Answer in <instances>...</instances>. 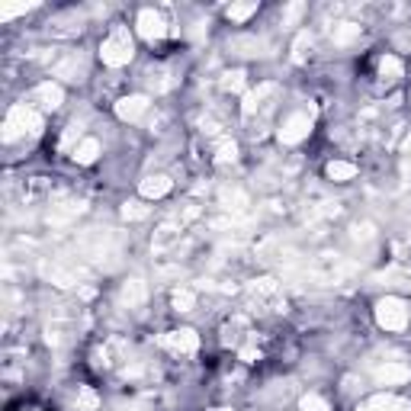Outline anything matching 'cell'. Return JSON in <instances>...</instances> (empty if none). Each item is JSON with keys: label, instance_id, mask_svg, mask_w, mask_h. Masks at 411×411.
<instances>
[{"label": "cell", "instance_id": "13", "mask_svg": "<svg viewBox=\"0 0 411 411\" xmlns=\"http://www.w3.org/2000/svg\"><path fill=\"white\" fill-rule=\"evenodd\" d=\"M55 74H58V77H64V81H84V74H87V62H84V58H77V55H68L64 62H58V64H55Z\"/></svg>", "mask_w": 411, "mask_h": 411}, {"label": "cell", "instance_id": "8", "mask_svg": "<svg viewBox=\"0 0 411 411\" xmlns=\"http://www.w3.org/2000/svg\"><path fill=\"white\" fill-rule=\"evenodd\" d=\"M139 33H141V39H148V42H158V39H164V33H168V26H164V16L154 13V10H141V13H139Z\"/></svg>", "mask_w": 411, "mask_h": 411}, {"label": "cell", "instance_id": "20", "mask_svg": "<svg viewBox=\"0 0 411 411\" xmlns=\"http://www.w3.org/2000/svg\"><path fill=\"white\" fill-rule=\"evenodd\" d=\"M148 84H151V91L154 93H164V91H170V71L168 68H151L148 71Z\"/></svg>", "mask_w": 411, "mask_h": 411}, {"label": "cell", "instance_id": "26", "mask_svg": "<svg viewBox=\"0 0 411 411\" xmlns=\"http://www.w3.org/2000/svg\"><path fill=\"white\" fill-rule=\"evenodd\" d=\"M254 13H257V4H254V0H251V4H231V7H228V20L231 23H244L248 16H254Z\"/></svg>", "mask_w": 411, "mask_h": 411}, {"label": "cell", "instance_id": "7", "mask_svg": "<svg viewBox=\"0 0 411 411\" xmlns=\"http://www.w3.org/2000/svg\"><path fill=\"white\" fill-rule=\"evenodd\" d=\"M376 383H383V386H402V383H408L411 379V369L405 366V363H398V360H386V363H379L376 366Z\"/></svg>", "mask_w": 411, "mask_h": 411}, {"label": "cell", "instance_id": "34", "mask_svg": "<svg viewBox=\"0 0 411 411\" xmlns=\"http://www.w3.org/2000/svg\"><path fill=\"white\" fill-rule=\"evenodd\" d=\"M260 357V350L257 347H241V360H248V363H254Z\"/></svg>", "mask_w": 411, "mask_h": 411}, {"label": "cell", "instance_id": "32", "mask_svg": "<svg viewBox=\"0 0 411 411\" xmlns=\"http://www.w3.org/2000/svg\"><path fill=\"white\" fill-rule=\"evenodd\" d=\"M302 411H331V408H328L325 398H318V395H306V398H302Z\"/></svg>", "mask_w": 411, "mask_h": 411}, {"label": "cell", "instance_id": "19", "mask_svg": "<svg viewBox=\"0 0 411 411\" xmlns=\"http://www.w3.org/2000/svg\"><path fill=\"white\" fill-rule=\"evenodd\" d=\"M331 39H335L337 45H347V42H354V39H360V26H357V23H337V26L331 29Z\"/></svg>", "mask_w": 411, "mask_h": 411}, {"label": "cell", "instance_id": "11", "mask_svg": "<svg viewBox=\"0 0 411 411\" xmlns=\"http://www.w3.org/2000/svg\"><path fill=\"white\" fill-rule=\"evenodd\" d=\"M139 193L145 196V199H161V196H168L170 193V177H164V174L145 177V180L139 183Z\"/></svg>", "mask_w": 411, "mask_h": 411}, {"label": "cell", "instance_id": "25", "mask_svg": "<svg viewBox=\"0 0 411 411\" xmlns=\"http://www.w3.org/2000/svg\"><path fill=\"white\" fill-rule=\"evenodd\" d=\"M251 293H254V296H260V299H277L279 286H277V279L264 277V279H257V283L251 286Z\"/></svg>", "mask_w": 411, "mask_h": 411}, {"label": "cell", "instance_id": "28", "mask_svg": "<svg viewBox=\"0 0 411 411\" xmlns=\"http://www.w3.org/2000/svg\"><path fill=\"white\" fill-rule=\"evenodd\" d=\"M145 216H148V206H141V202H126L122 206V219L126 222H141Z\"/></svg>", "mask_w": 411, "mask_h": 411}, {"label": "cell", "instance_id": "14", "mask_svg": "<svg viewBox=\"0 0 411 411\" xmlns=\"http://www.w3.org/2000/svg\"><path fill=\"white\" fill-rule=\"evenodd\" d=\"M148 299V286H145V279H139V277H132L126 286H122V306H129V308H139L141 302Z\"/></svg>", "mask_w": 411, "mask_h": 411}, {"label": "cell", "instance_id": "15", "mask_svg": "<svg viewBox=\"0 0 411 411\" xmlns=\"http://www.w3.org/2000/svg\"><path fill=\"white\" fill-rule=\"evenodd\" d=\"M49 29L55 35H77L81 29H84V20L77 13H62V16H55V20L49 23Z\"/></svg>", "mask_w": 411, "mask_h": 411}, {"label": "cell", "instance_id": "3", "mask_svg": "<svg viewBox=\"0 0 411 411\" xmlns=\"http://www.w3.org/2000/svg\"><path fill=\"white\" fill-rule=\"evenodd\" d=\"M376 321L386 331H405L408 328V306L395 296H386L376 302Z\"/></svg>", "mask_w": 411, "mask_h": 411}, {"label": "cell", "instance_id": "9", "mask_svg": "<svg viewBox=\"0 0 411 411\" xmlns=\"http://www.w3.org/2000/svg\"><path fill=\"white\" fill-rule=\"evenodd\" d=\"M33 100L42 110H58V106L64 103V91H62V84H55V81H45V84H39L33 91Z\"/></svg>", "mask_w": 411, "mask_h": 411}, {"label": "cell", "instance_id": "24", "mask_svg": "<svg viewBox=\"0 0 411 411\" xmlns=\"http://www.w3.org/2000/svg\"><path fill=\"white\" fill-rule=\"evenodd\" d=\"M238 158V145L231 139H219V148H216V161L219 164H235Z\"/></svg>", "mask_w": 411, "mask_h": 411}, {"label": "cell", "instance_id": "4", "mask_svg": "<svg viewBox=\"0 0 411 411\" xmlns=\"http://www.w3.org/2000/svg\"><path fill=\"white\" fill-rule=\"evenodd\" d=\"M308 132H312V112H293L283 119L277 135L283 145H299L302 139H308Z\"/></svg>", "mask_w": 411, "mask_h": 411}, {"label": "cell", "instance_id": "23", "mask_svg": "<svg viewBox=\"0 0 411 411\" xmlns=\"http://www.w3.org/2000/svg\"><path fill=\"white\" fill-rule=\"evenodd\" d=\"M241 331H244V321H231V325H225L222 331V344L225 347H241Z\"/></svg>", "mask_w": 411, "mask_h": 411}, {"label": "cell", "instance_id": "31", "mask_svg": "<svg viewBox=\"0 0 411 411\" xmlns=\"http://www.w3.org/2000/svg\"><path fill=\"white\" fill-rule=\"evenodd\" d=\"M302 13H306V4H299V0L289 4V7L283 10V26H296V20H299Z\"/></svg>", "mask_w": 411, "mask_h": 411}, {"label": "cell", "instance_id": "29", "mask_svg": "<svg viewBox=\"0 0 411 411\" xmlns=\"http://www.w3.org/2000/svg\"><path fill=\"white\" fill-rule=\"evenodd\" d=\"M193 302H196L193 289H177V293H174V308H177V312H190Z\"/></svg>", "mask_w": 411, "mask_h": 411}, {"label": "cell", "instance_id": "30", "mask_svg": "<svg viewBox=\"0 0 411 411\" xmlns=\"http://www.w3.org/2000/svg\"><path fill=\"white\" fill-rule=\"evenodd\" d=\"M308 45H312V35H308V33L296 35V42H293V62H302V58H306Z\"/></svg>", "mask_w": 411, "mask_h": 411}, {"label": "cell", "instance_id": "36", "mask_svg": "<svg viewBox=\"0 0 411 411\" xmlns=\"http://www.w3.org/2000/svg\"><path fill=\"white\" fill-rule=\"evenodd\" d=\"M402 177L411 183V158H402Z\"/></svg>", "mask_w": 411, "mask_h": 411}, {"label": "cell", "instance_id": "21", "mask_svg": "<svg viewBox=\"0 0 411 411\" xmlns=\"http://www.w3.org/2000/svg\"><path fill=\"white\" fill-rule=\"evenodd\" d=\"M177 235H180V231H177L174 225H161L158 235H154V251H168L170 244L177 241Z\"/></svg>", "mask_w": 411, "mask_h": 411}, {"label": "cell", "instance_id": "35", "mask_svg": "<svg viewBox=\"0 0 411 411\" xmlns=\"http://www.w3.org/2000/svg\"><path fill=\"white\" fill-rule=\"evenodd\" d=\"M29 7H4L0 10V16H4V20H10V16H16V13H26Z\"/></svg>", "mask_w": 411, "mask_h": 411}, {"label": "cell", "instance_id": "16", "mask_svg": "<svg viewBox=\"0 0 411 411\" xmlns=\"http://www.w3.org/2000/svg\"><path fill=\"white\" fill-rule=\"evenodd\" d=\"M100 408V398L93 389L87 386H77V395L71 398V411H97Z\"/></svg>", "mask_w": 411, "mask_h": 411}, {"label": "cell", "instance_id": "12", "mask_svg": "<svg viewBox=\"0 0 411 411\" xmlns=\"http://www.w3.org/2000/svg\"><path fill=\"white\" fill-rule=\"evenodd\" d=\"M357 411H411L408 398H395V395H376L369 398L366 405H360Z\"/></svg>", "mask_w": 411, "mask_h": 411}, {"label": "cell", "instance_id": "1", "mask_svg": "<svg viewBox=\"0 0 411 411\" xmlns=\"http://www.w3.org/2000/svg\"><path fill=\"white\" fill-rule=\"evenodd\" d=\"M42 129V116L35 112L33 103H16L13 110L7 112V122H4V141H16L23 135H35Z\"/></svg>", "mask_w": 411, "mask_h": 411}, {"label": "cell", "instance_id": "22", "mask_svg": "<svg viewBox=\"0 0 411 411\" xmlns=\"http://www.w3.org/2000/svg\"><path fill=\"white\" fill-rule=\"evenodd\" d=\"M379 77H386V81H398V77H402V62H398L395 55H386L383 62H379Z\"/></svg>", "mask_w": 411, "mask_h": 411}, {"label": "cell", "instance_id": "5", "mask_svg": "<svg viewBox=\"0 0 411 411\" xmlns=\"http://www.w3.org/2000/svg\"><path fill=\"white\" fill-rule=\"evenodd\" d=\"M161 347L170 350V354H193L199 347V335L190 331V328H180V331H168L161 335Z\"/></svg>", "mask_w": 411, "mask_h": 411}, {"label": "cell", "instance_id": "2", "mask_svg": "<svg viewBox=\"0 0 411 411\" xmlns=\"http://www.w3.org/2000/svg\"><path fill=\"white\" fill-rule=\"evenodd\" d=\"M135 55V45H132V35H129L126 26H116L110 35H106V42L100 45V58H103V64H110V68H122V64H129Z\"/></svg>", "mask_w": 411, "mask_h": 411}, {"label": "cell", "instance_id": "17", "mask_svg": "<svg viewBox=\"0 0 411 411\" xmlns=\"http://www.w3.org/2000/svg\"><path fill=\"white\" fill-rule=\"evenodd\" d=\"M100 154V141L97 139H84V141H77L74 145V154L71 158L77 161V164H93Z\"/></svg>", "mask_w": 411, "mask_h": 411}, {"label": "cell", "instance_id": "27", "mask_svg": "<svg viewBox=\"0 0 411 411\" xmlns=\"http://www.w3.org/2000/svg\"><path fill=\"white\" fill-rule=\"evenodd\" d=\"M222 87L228 93H241L244 91V71H228V74H222Z\"/></svg>", "mask_w": 411, "mask_h": 411}, {"label": "cell", "instance_id": "6", "mask_svg": "<svg viewBox=\"0 0 411 411\" xmlns=\"http://www.w3.org/2000/svg\"><path fill=\"white\" fill-rule=\"evenodd\" d=\"M277 97V84H260L257 91H251V93H244V106H241V112H244V119H254L257 112H264L267 106V100H273Z\"/></svg>", "mask_w": 411, "mask_h": 411}, {"label": "cell", "instance_id": "33", "mask_svg": "<svg viewBox=\"0 0 411 411\" xmlns=\"http://www.w3.org/2000/svg\"><path fill=\"white\" fill-rule=\"evenodd\" d=\"M235 49H251V55H260V42L257 39H235Z\"/></svg>", "mask_w": 411, "mask_h": 411}, {"label": "cell", "instance_id": "18", "mask_svg": "<svg viewBox=\"0 0 411 411\" xmlns=\"http://www.w3.org/2000/svg\"><path fill=\"white\" fill-rule=\"evenodd\" d=\"M325 174H328V180L344 183V180H354V177H357V168L350 164V161H331V164L325 168Z\"/></svg>", "mask_w": 411, "mask_h": 411}, {"label": "cell", "instance_id": "37", "mask_svg": "<svg viewBox=\"0 0 411 411\" xmlns=\"http://www.w3.org/2000/svg\"><path fill=\"white\" fill-rule=\"evenodd\" d=\"M402 151H405V158H411V135L405 139V145H402Z\"/></svg>", "mask_w": 411, "mask_h": 411}, {"label": "cell", "instance_id": "10", "mask_svg": "<svg viewBox=\"0 0 411 411\" xmlns=\"http://www.w3.org/2000/svg\"><path fill=\"white\" fill-rule=\"evenodd\" d=\"M148 110V97L145 93H135V97H122L116 103V116L119 119H126V122H135L139 116H145Z\"/></svg>", "mask_w": 411, "mask_h": 411}]
</instances>
